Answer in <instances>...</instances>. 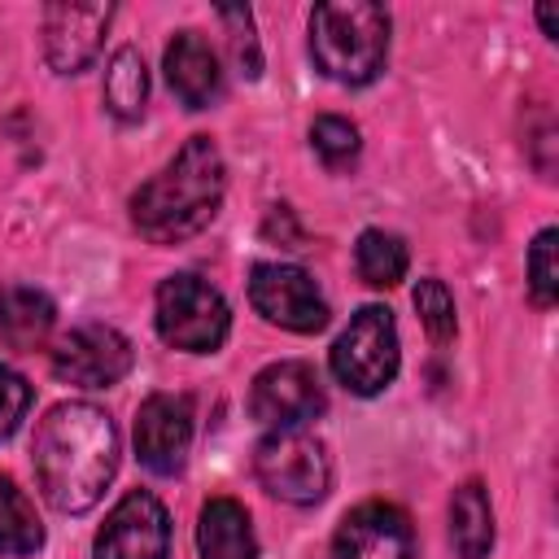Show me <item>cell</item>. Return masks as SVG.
I'll return each mask as SVG.
<instances>
[{"mask_svg": "<svg viewBox=\"0 0 559 559\" xmlns=\"http://www.w3.org/2000/svg\"><path fill=\"white\" fill-rule=\"evenodd\" d=\"M35 480L48 507L83 515L118 472V428L92 402H61L35 428Z\"/></svg>", "mask_w": 559, "mask_h": 559, "instance_id": "cell-1", "label": "cell"}, {"mask_svg": "<svg viewBox=\"0 0 559 559\" xmlns=\"http://www.w3.org/2000/svg\"><path fill=\"white\" fill-rule=\"evenodd\" d=\"M227 192V166L210 135H192L140 192L131 197V223L148 245H179L214 223Z\"/></svg>", "mask_w": 559, "mask_h": 559, "instance_id": "cell-2", "label": "cell"}, {"mask_svg": "<svg viewBox=\"0 0 559 559\" xmlns=\"http://www.w3.org/2000/svg\"><path fill=\"white\" fill-rule=\"evenodd\" d=\"M310 57L345 87H362L389 57V9L371 0H332L310 13Z\"/></svg>", "mask_w": 559, "mask_h": 559, "instance_id": "cell-3", "label": "cell"}, {"mask_svg": "<svg viewBox=\"0 0 559 559\" xmlns=\"http://www.w3.org/2000/svg\"><path fill=\"white\" fill-rule=\"evenodd\" d=\"M253 472L271 498L293 507H314L332 485L328 445L310 428H271L253 450Z\"/></svg>", "mask_w": 559, "mask_h": 559, "instance_id": "cell-4", "label": "cell"}, {"mask_svg": "<svg viewBox=\"0 0 559 559\" xmlns=\"http://www.w3.org/2000/svg\"><path fill=\"white\" fill-rule=\"evenodd\" d=\"M153 319H157V336L183 354H214L231 328V310L223 293L197 275H166L157 284Z\"/></svg>", "mask_w": 559, "mask_h": 559, "instance_id": "cell-5", "label": "cell"}, {"mask_svg": "<svg viewBox=\"0 0 559 559\" xmlns=\"http://www.w3.org/2000/svg\"><path fill=\"white\" fill-rule=\"evenodd\" d=\"M397 323L384 306H362L332 345V376L358 397L384 393L397 376Z\"/></svg>", "mask_w": 559, "mask_h": 559, "instance_id": "cell-6", "label": "cell"}, {"mask_svg": "<svg viewBox=\"0 0 559 559\" xmlns=\"http://www.w3.org/2000/svg\"><path fill=\"white\" fill-rule=\"evenodd\" d=\"M249 301L266 323L284 328V332L310 336V332L328 328V301H323L314 275L293 262H258L249 271Z\"/></svg>", "mask_w": 559, "mask_h": 559, "instance_id": "cell-7", "label": "cell"}, {"mask_svg": "<svg viewBox=\"0 0 559 559\" xmlns=\"http://www.w3.org/2000/svg\"><path fill=\"white\" fill-rule=\"evenodd\" d=\"M131 362H135L131 341L109 323H83L52 345V376L83 389L118 384L131 371Z\"/></svg>", "mask_w": 559, "mask_h": 559, "instance_id": "cell-8", "label": "cell"}, {"mask_svg": "<svg viewBox=\"0 0 559 559\" xmlns=\"http://www.w3.org/2000/svg\"><path fill=\"white\" fill-rule=\"evenodd\" d=\"M170 555V515L148 489H131L100 524L92 559H166Z\"/></svg>", "mask_w": 559, "mask_h": 559, "instance_id": "cell-9", "label": "cell"}, {"mask_svg": "<svg viewBox=\"0 0 559 559\" xmlns=\"http://www.w3.org/2000/svg\"><path fill=\"white\" fill-rule=\"evenodd\" d=\"M328 397H323V384H319V371L310 362H271L253 376V389H249V411L253 419L271 424V428H301L306 419L323 415Z\"/></svg>", "mask_w": 559, "mask_h": 559, "instance_id": "cell-10", "label": "cell"}, {"mask_svg": "<svg viewBox=\"0 0 559 559\" xmlns=\"http://www.w3.org/2000/svg\"><path fill=\"white\" fill-rule=\"evenodd\" d=\"M114 22V4H74L52 0L44 9V57L57 74H79L96 61L105 31Z\"/></svg>", "mask_w": 559, "mask_h": 559, "instance_id": "cell-11", "label": "cell"}, {"mask_svg": "<svg viewBox=\"0 0 559 559\" xmlns=\"http://www.w3.org/2000/svg\"><path fill=\"white\" fill-rule=\"evenodd\" d=\"M192 445V402L183 393H153L135 411V454L148 472L175 476Z\"/></svg>", "mask_w": 559, "mask_h": 559, "instance_id": "cell-12", "label": "cell"}, {"mask_svg": "<svg viewBox=\"0 0 559 559\" xmlns=\"http://www.w3.org/2000/svg\"><path fill=\"white\" fill-rule=\"evenodd\" d=\"M332 559H419L415 528L393 502H362L341 520Z\"/></svg>", "mask_w": 559, "mask_h": 559, "instance_id": "cell-13", "label": "cell"}, {"mask_svg": "<svg viewBox=\"0 0 559 559\" xmlns=\"http://www.w3.org/2000/svg\"><path fill=\"white\" fill-rule=\"evenodd\" d=\"M166 83L188 109H210L223 96V70L214 48L201 39V31H179L166 44Z\"/></svg>", "mask_w": 559, "mask_h": 559, "instance_id": "cell-14", "label": "cell"}, {"mask_svg": "<svg viewBox=\"0 0 559 559\" xmlns=\"http://www.w3.org/2000/svg\"><path fill=\"white\" fill-rule=\"evenodd\" d=\"M201 559H258V537L249 511L236 498H210L197 520Z\"/></svg>", "mask_w": 559, "mask_h": 559, "instance_id": "cell-15", "label": "cell"}, {"mask_svg": "<svg viewBox=\"0 0 559 559\" xmlns=\"http://www.w3.org/2000/svg\"><path fill=\"white\" fill-rule=\"evenodd\" d=\"M57 323V306L48 293L26 288V284H9L0 288V345L4 349H35L48 341Z\"/></svg>", "mask_w": 559, "mask_h": 559, "instance_id": "cell-16", "label": "cell"}, {"mask_svg": "<svg viewBox=\"0 0 559 559\" xmlns=\"http://www.w3.org/2000/svg\"><path fill=\"white\" fill-rule=\"evenodd\" d=\"M450 542L459 559H489L493 550V507L480 480H467L450 498Z\"/></svg>", "mask_w": 559, "mask_h": 559, "instance_id": "cell-17", "label": "cell"}, {"mask_svg": "<svg viewBox=\"0 0 559 559\" xmlns=\"http://www.w3.org/2000/svg\"><path fill=\"white\" fill-rule=\"evenodd\" d=\"M44 546V524L26 489L0 472V555H35Z\"/></svg>", "mask_w": 559, "mask_h": 559, "instance_id": "cell-18", "label": "cell"}, {"mask_svg": "<svg viewBox=\"0 0 559 559\" xmlns=\"http://www.w3.org/2000/svg\"><path fill=\"white\" fill-rule=\"evenodd\" d=\"M148 100V70L135 48H118L105 70V109L122 122H135Z\"/></svg>", "mask_w": 559, "mask_h": 559, "instance_id": "cell-19", "label": "cell"}, {"mask_svg": "<svg viewBox=\"0 0 559 559\" xmlns=\"http://www.w3.org/2000/svg\"><path fill=\"white\" fill-rule=\"evenodd\" d=\"M354 266L358 275L371 284V288H393L406 266H411V253H406V240L384 231V227H367L354 245Z\"/></svg>", "mask_w": 559, "mask_h": 559, "instance_id": "cell-20", "label": "cell"}, {"mask_svg": "<svg viewBox=\"0 0 559 559\" xmlns=\"http://www.w3.org/2000/svg\"><path fill=\"white\" fill-rule=\"evenodd\" d=\"M310 148L319 153V162H323L328 170H345V166H354L362 140H358V127H354L349 118L323 114V118H314V127H310Z\"/></svg>", "mask_w": 559, "mask_h": 559, "instance_id": "cell-21", "label": "cell"}, {"mask_svg": "<svg viewBox=\"0 0 559 559\" xmlns=\"http://www.w3.org/2000/svg\"><path fill=\"white\" fill-rule=\"evenodd\" d=\"M218 22L227 26V48H231L236 70L245 79H258L262 74V48H258V35H253V13L245 4H223Z\"/></svg>", "mask_w": 559, "mask_h": 559, "instance_id": "cell-22", "label": "cell"}, {"mask_svg": "<svg viewBox=\"0 0 559 559\" xmlns=\"http://www.w3.org/2000/svg\"><path fill=\"white\" fill-rule=\"evenodd\" d=\"M415 310H419V323H424V332L437 341V345H445L450 336H454V297H450V288L441 284V280H419L415 284Z\"/></svg>", "mask_w": 559, "mask_h": 559, "instance_id": "cell-23", "label": "cell"}, {"mask_svg": "<svg viewBox=\"0 0 559 559\" xmlns=\"http://www.w3.org/2000/svg\"><path fill=\"white\" fill-rule=\"evenodd\" d=\"M555 240L559 231L555 227H542L533 249H528V293L537 306H555L559 297V266H555Z\"/></svg>", "mask_w": 559, "mask_h": 559, "instance_id": "cell-24", "label": "cell"}, {"mask_svg": "<svg viewBox=\"0 0 559 559\" xmlns=\"http://www.w3.org/2000/svg\"><path fill=\"white\" fill-rule=\"evenodd\" d=\"M26 411H31V384L13 367L0 362V441L17 432V424L26 419Z\"/></svg>", "mask_w": 559, "mask_h": 559, "instance_id": "cell-25", "label": "cell"}, {"mask_svg": "<svg viewBox=\"0 0 559 559\" xmlns=\"http://www.w3.org/2000/svg\"><path fill=\"white\" fill-rule=\"evenodd\" d=\"M537 22H542L546 39H559V22H555V9H550V4H542V9H537Z\"/></svg>", "mask_w": 559, "mask_h": 559, "instance_id": "cell-26", "label": "cell"}]
</instances>
